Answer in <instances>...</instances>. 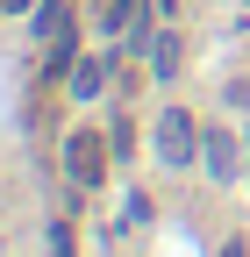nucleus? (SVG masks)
<instances>
[{
  "label": "nucleus",
  "mask_w": 250,
  "mask_h": 257,
  "mask_svg": "<svg viewBox=\"0 0 250 257\" xmlns=\"http://www.w3.org/2000/svg\"><path fill=\"white\" fill-rule=\"evenodd\" d=\"M107 157H114V143H100V128H72V136H65V172H72V186H100V179H107Z\"/></svg>",
  "instance_id": "f257e3e1"
},
{
  "label": "nucleus",
  "mask_w": 250,
  "mask_h": 257,
  "mask_svg": "<svg viewBox=\"0 0 250 257\" xmlns=\"http://www.w3.org/2000/svg\"><path fill=\"white\" fill-rule=\"evenodd\" d=\"M222 257H243V243H229V250H222Z\"/></svg>",
  "instance_id": "6e6552de"
},
{
  "label": "nucleus",
  "mask_w": 250,
  "mask_h": 257,
  "mask_svg": "<svg viewBox=\"0 0 250 257\" xmlns=\"http://www.w3.org/2000/svg\"><path fill=\"white\" fill-rule=\"evenodd\" d=\"M207 165H214V172H222V179L236 172V143L222 136V128H214V136H207Z\"/></svg>",
  "instance_id": "39448f33"
},
{
  "label": "nucleus",
  "mask_w": 250,
  "mask_h": 257,
  "mask_svg": "<svg viewBox=\"0 0 250 257\" xmlns=\"http://www.w3.org/2000/svg\"><path fill=\"white\" fill-rule=\"evenodd\" d=\"M8 8H29V0H8Z\"/></svg>",
  "instance_id": "1a4fd4ad"
},
{
  "label": "nucleus",
  "mask_w": 250,
  "mask_h": 257,
  "mask_svg": "<svg viewBox=\"0 0 250 257\" xmlns=\"http://www.w3.org/2000/svg\"><path fill=\"white\" fill-rule=\"evenodd\" d=\"M107 79H114V64H107V57H72V93H79V100H93Z\"/></svg>",
  "instance_id": "7ed1b4c3"
},
{
  "label": "nucleus",
  "mask_w": 250,
  "mask_h": 257,
  "mask_svg": "<svg viewBox=\"0 0 250 257\" xmlns=\"http://www.w3.org/2000/svg\"><path fill=\"white\" fill-rule=\"evenodd\" d=\"M158 157H165V165H186V157H193V121H186L179 107L158 114Z\"/></svg>",
  "instance_id": "f03ea898"
},
{
  "label": "nucleus",
  "mask_w": 250,
  "mask_h": 257,
  "mask_svg": "<svg viewBox=\"0 0 250 257\" xmlns=\"http://www.w3.org/2000/svg\"><path fill=\"white\" fill-rule=\"evenodd\" d=\"M136 22H143V0H107V22L100 29H107V36H129Z\"/></svg>",
  "instance_id": "20e7f679"
},
{
  "label": "nucleus",
  "mask_w": 250,
  "mask_h": 257,
  "mask_svg": "<svg viewBox=\"0 0 250 257\" xmlns=\"http://www.w3.org/2000/svg\"><path fill=\"white\" fill-rule=\"evenodd\" d=\"M150 64H158V79H165V72H172V64H179V43H172V36H165V43H158V50H150Z\"/></svg>",
  "instance_id": "0eeeda50"
},
{
  "label": "nucleus",
  "mask_w": 250,
  "mask_h": 257,
  "mask_svg": "<svg viewBox=\"0 0 250 257\" xmlns=\"http://www.w3.org/2000/svg\"><path fill=\"white\" fill-rule=\"evenodd\" d=\"M0 8H8V0H0Z\"/></svg>",
  "instance_id": "9d476101"
},
{
  "label": "nucleus",
  "mask_w": 250,
  "mask_h": 257,
  "mask_svg": "<svg viewBox=\"0 0 250 257\" xmlns=\"http://www.w3.org/2000/svg\"><path fill=\"white\" fill-rule=\"evenodd\" d=\"M36 29H43V36H57V29H72V8H65V0H43V8H36Z\"/></svg>",
  "instance_id": "423d86ee"
}]
</instances>
